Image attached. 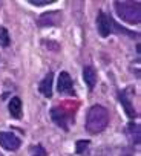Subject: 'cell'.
Returning a JSON list of instances; mask_svg holds the SVG:
<instances>
[{"mask_svg": "<svg viewBox=\"0 0 141 156\" xmlns=\"http://www.w3.org/2000/svg\"><path fill=\"white\" fill-rule=\"evenodd\" d=\"M9 41H11V38H9V34H8L6 28H0V44L6 48L9 44Z\"/></svg>", "mask_w": 141, "mask_h": 156, "instance_id": "7c38bea8", "label": "cell"}, {"mask_svg": "<svg viewBox=\"0 0 141 156\" xmlns=\"http://www.w3.org/2000/svg\"><path fill=\"white\" fill-rule=\"evenodd\" d=\"M32 154L34 156H46V150L42 145H35V147H32Z\"/></svg>", "mask_w": 141, "mask_h": 156, "instance_id": "5bb4252c", "label": "cell"}, {"mask_svg": "<svg viewBox=\"0 0 141 156\" xmlns=\"http://www.w3.org/2000/svg\"><path fill=\"white\" fill-rule=\"evenodd\" d=\"M109 124V112L106 107L97 104L92 106L86 116V130L89 133H100Z\"/></svg>", "mask_w": 141, "mask_h": 156, "instance_id": "6da1fadb", "label": "cell"}, {"mask_svg": "<svg viewBox=\"0 0 141 156\" xmlns=\"http://www.w3.org/2000/svg\"><path fill=\"white\" fill-rule=\"evenodd\" d=\"M60 14H61V12H58V11L46 12V14H43V16L38 19V25H40V26H55V25H58L60 20H61V16H60Z\"/></svg>", "mask_w": 141, "mask_h": 156, "instance_id": "8992f818", "label": "cell"}, {"mask_svg": "<svg viewBox=\"0 0 141 156\" xmlns=\"http://www.w3.org/2000/svg\"><path fill=\"white\" fill-rule=\"evenodd\" d=\"M51 118L54 119V122H55L58 127H61V129L67 130V118H66V115H64V112H63V110H60V109L54 107V109L51 110Z\"/></svg>", "mask_w": 141, "mask_h": 156, "instance_id": "52a82bcc", "label": "cell"}, {"mask_svg": "<svg viewBox=\"0 0 141 156\" xmlns=\"http://www.w3.org/2000/svg\"><path fill=\"white\" fill-rule=\"evenodd\" d=\"M97 29L101 37H107L112 32V20L103 11H100V14L97 17Z\"/></svg>", "mask_w": 141, "mask_h": 156, "instance_id": "277c9868", "label": "cell"}, {"mask_svg": "<svg viewBox=\"0 0 141 156\" xmlns=\"http://www.w3.org/2000/svg\"><path fill=\"white\" fill-rule=\"evenodd\" d=\"M20 139L11 132H0V145L9 151H16L20 148Z\"/></svg>", "mask_w": 141, "mask_h": 156, "instance_id": "3957f363", "label": "cell"}, {"mask_svg": "<svg viewBox=\"0 0 141 156\" xmlns=\"http://www.w3.org/2000/svg\"><path fill=\"white\" fill-rule=\"evenodd\" d=\"M58 92L60 94H66V95H72L74 94V87H72V80L70 75L67 72H61L58 75Z\"/></svg>", "mask_w": 141, "mask_h": 156, "instance_id": "5b68a950", "label": "cell"}, {"mask_svg": "<svg viewBox=\"0 0 141 156\" xmlns=\"http://www.w3.org/2000/svg\"><path fill=\"white\" fill-rule=\"evenodd\" d=\"M31 5H35V6H42V5H49L52 3L54 0H28Z\"/></svg>", "mask_w": 141, "mask_h": 156, "instance_id": "9a60e30c", "label": "cell"}, {"mask_svg": "<svg viewBox=\"0 0 141 156\" xmlns=\"http://www.w3.org/2000/svg\"><path fill=\"white\" fill-rule=\"evenodd\" d=\"M88 148H89V141H78L77 142V153L78 154L88 153Z\"/></svg>", "mask_w": 141, "mask_h": 156, "instance_id": "4fadbf2b", "label": "cell"}, {"mask_svg": "<svg viewBox=\"0 0 141 156\" xmlns=\"http://www.w3.org/2000/svg\"><path fill=\"white\" fill-rule=\"evenodd\" d=\"M120 103L123 104V107H124V110H126V113H127L129 118H135V116H136V112H135V109H133L130 100L126 97V92H121V94H120Z\"/></svg>", "mask_w": 141, "mask_h": 156, "instance_id": "8fae6325", "label": "cell"}, {"mask_svg": "<svg viewBox=\"0 0 141 156\" xmlns=\"http://www.w3.org/2000/svg\"><path fill=\"white\" fill-rule=\"evenodd\" d=\"M8 109H9V113H11L13 118H20L22 116V100L19 97L11 98Z\"/></svg>", "mask_w": 141, "mask_h": 156, "instance_id": "30bf717a", "label": "cell"}, {"mask_svg": "<svg viewBox=\"0 0 141 156\" xmlns=\"http://www.w3.org/2000/svg\"><path fill=\"white\" fill-rule=\"evenodd\" d=\"M83 80L85 83L88 84V87L92 90L95 87V83H97V73H95V69L92 66H86L83 69Z\"/></svg>", "mask_w": 141, "mask_h": 156, "instance_id": "ba28073f", "label": "cell"}, {"mask_svg": "<svg viewBox=\"0 0 141 156\" xmlns=\"http://www.w3.org/2000/svg\"><path fill=\"white\" fill-rule=\"evenodd\" d=\"M52 80H54V76H52V73L49 72L43 80H42V83L38 84V90L45 95V97H52Z\"/></svg>", "mask_w": 141, "mask_h": 156, "instance_id": "9c48e42d", "label": "cell"}, {"mask_svg": "<svg viewBox=\"0 0 141 156\" xmlns=\"http://www.w3.org/2000/svg\"><path fill=\"white\" fill-rule=\"evenodd\" d=\"M114 8L121 20L130 25L141 22V5L138 2H115Z\"/></svg>", "mask_w": 141, "mask_h": 156, "instance_id": "7a4b0ae2", "label": "cell"}, {"mask_svg": "<svg viewBox=\"0 0 141 156\" xmlns=\"http://www.w3.org/2000/svg\"><path fill=\"white\" fill-rule=\"evenodd\" d=\"M0 156H2V154H0Z\"/></svg>", "mask_w": 141, "mask_h": 156, "instance_id": "2e32d148", "label": "cell"}]
</instances>
